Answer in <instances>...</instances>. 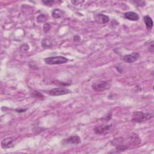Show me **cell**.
Masks as SVG:
<instances>
[{
    "label": "cell",
    "mask_w": 154,
    "mask_h": 154,
    "mask_svg": "<svg viewBox=\"0 0 154 154\" xmlns=\"http://www.w3.org/2000/svg\"><path fill=\"white\" fill-rule=\"evenodd\" d=\"M153 115L147 113H143L142 111H135L133 113L132 116V121L137 123H142L148 120L151 119Z\"/></svg>",
    "instance_id": "cell-1"
},
{
    "label": "cell",
    "mask_w": 154,
    "mask_h": 154,
    "mask_svg": "<svg viewBox=\"0 0 154 154\" xmlns=\"http://www.w3.org/2000/svg\"><path fill=\"white\" fill-rule=\"evenodd\" d=\"M46 64L49 65H56L65 64L69 61L67 58L63 56H54L49 57L44 59Z\"/></svg>",
    "instance_id": "cell-2"
},
{
    "label": "cell",
    "mask_w": 154,
    "mask_h": 154,
    "mask_svg": "<svg viewBox=\"0 0 154 154\" xmlns=\"http://www.w3.org/2000/svg\"><path fill=\"white\" fill-rule=\"evenodd\" d=\"M91 87L95 91H97V92L104 91L110 88V84L108 83V81H102L96 82V83H94Z\"/></svg>",
    "instance_id": "cell-3"
},
{
    "label": "cell",
    "mask_w": 154,
    "mask_h": 154,
    "mask_svg": "<svg viewBox=\"0 0 154 154\" xmlns=\"http://www.w3.org/2000/svg\"><path fill=\"white\" fill-rule=\"evenodd\" d=\"M112 125H99L95 128L94 131L97 134L99 135H105L111 131Z\"/></svg>",
    "instance_id": "cell-4"
},
{
    "label": "cell",
    "mask_w": 154,
    "mask_h": 154,
    "mask_svg": "<svg viewBox=\"0 0 154 154\" xmlns=\"http://www.w3.org/2000/svg\"><path fill=\"white\" fill-rule=\"evenodd\" d=\"M71 93L70 90L66 88H55L49 91V94L51 96H60L64 95Z\"/></svg>",
    "instance_id": "cell-5"
},
{
    "label": "cell",
    "mask_w": 154,
    "mask_h": 154,
    "mask_svg": "<svg viewBox=\"0 0 154 154\" xmlns=\"http://www.w3.org/2000/svg\"><path fill=\"white\" fill-rule=\"evenodd\" d=\"M140 54L139 53H132L131 54L126 55L124 57V60L128 63H132L137 61L140 58Z\"/></svg>",
    "instance_id": "cell-6"
},
{
    "label": "cell",
    "mask_w": 154,
    "mask_h": 154,
    "mask_svg": "<svg viewBox=\"0 0 154 154\" xmlns=\"http://www.w3.org/2000/svg\"><path fill=\"white\" fill-rule=\"evenodd\" d=\"M81 143V139L78 136H70L68 139H64L63 141V143L65 145L70 144V145H78Z\"/></svg>",
    "instance_id": "cell-7"
},
{
    "label": "cell",
    "mask_w": 154,
    "mask_h": 154,
    "mask_svg": "<svg viewBox=\"0 0 154 154\" xmlns=\"http://www.w3.org/2000/svg\"><path fill=\"white\" fill-rule=\"evenodd\" d=\"M94 19L95 21L99 24H104L109 22V17L104 14H97L95 15Z\"/></svg>",
    "instance_id": "cell-8"
},
{
    "label": "cell",
    "mask_w": 154,
    "mask_h": 154,
    "mask_svg": "<svg viewBox=\"0 0 154 154\" xmlns=\"http://www.w3.org/2000/svg\"><path fill=\"white\" fill-rule=\"evenodd\" d=\"M1 146L3 149H8L14 146L13 140L11 137L4 139L1 142Z\"/></svg>",
    "instance_id": "cell-9"
},
{
    "label": "cell",
    "mask_w": 154,
    "mask_h": 154,
    "mask_svg": "<svg viewBox=\"0 0 154 154\" xmlns=\"http://www.w3.org/2000/svg\"><path fill=\"white\" fill-rule=\"evenodd\" d=\"M124 17L128 20L132 21H137L139 19V16L137 13L133 12H128L124 14Z\"/></svg>",
    "instance_id": "cell-10"
},
{
    "label": "cell",
    "mask_w": 154,
    "mask_h": 154,
    "mask_svg": "<svg viewBox=\"0 0 154 154\" xmlns=\"http://www.w3.org/2000/svg\"><path fill=\"white\" fill-rule=\"evenodd\" d=\"M143 20H144V23L145 24V25L147 28V29L148 30H150L153 25V20L152 19V18L148 16H145L144 18H143Z\"/></svg>",
    "instance_id": "cell-11"
},
{
    "label": "cell",
    "mask_w": 154,
    "mask_h": 154,
    "mask_svg": "<svg viewBox=\"0 0 154 154\" xmlns=\"http://www.w3.org/2000/svg\"><path fill=\"white\" fill-rule=\"evenodd\" d=\"M63 15V11H61L60 9H58V8H56L54 9L53 12H52V16L54 18L56 19H58V18H60L61 17H62Z\"/></svg>",
    "instance_id": "cell-12"
},
{
    "label": "cell",
    "mask_w": 154,
    "mask_h": 154,
    "mask_svg": "<svg viewBox=\"0 0 154 154\" xmlns=\"http://www.w3.org/2000/svg\"><path fill=\"white\" fill-rule=\"evenodd\" d=\"M52 46V43L48 39H45L42 42V46L43 48H49Z\"/></svg>",
    "instance_id": "cell-13"
},
{
    "label": "cell",
    "mask_w": 154,
    "mask_h": 154,
    "mask_svg": "<svg viewBox=\"0 0 154 154\" xmlns=\"http://www.w3.org/2000/svg\"><path fill=\"white\" fill-rule=\"evenodd\" d=\"M128 149V146H127V145H123V144L116 146V150H117V151L119 152H124V151L127 150Z\"/></svg>",
    "instance_id": "cell-14"
},
{
    "label": "cell",
    "mask_w": 154,
    "mask_h": 154,
    "mask_svg": "<svg viewBox=\"0 0 154 154\" xmlns=\"http://www.w3.org/2000/svg\"><path fill=\"white\" fill-rule=\"evenodd\" d=\"M37 22L39 23H44V22H45L46 20V17L44 15H39L37 17Z\"/></svg>",
    "instance_id": "cell-15"
},
{
    "label": "cell",
    "mask_w": 154,
    "mask_h": 154,
    "mask_svg": "<svg viewBox=\"0 0 154 154\" xmlns=\"http://www.w3.org/2000/svg\"><path fill=\"white\" fill-rule=\"evenodd\" d=\"M50 28H51V26H50V25H49V24H45L44 25V27H43L44 32H45V33L48 32V31L49 30Z\"/></svg>",
    "instance_id": "cell-16"
},
{
    "label": "cell",
    "mask_w": 154,
    "mask_h": 154,
    "mask_svg": "<svg viewBox=\"0 0 154 154\" xmlns=\"http://www.w3.org/2000/svg\"><path fill=\"white\" fill-rule=\"evenodd\" d=\"M42 3L44 4H45V5L46 6H48V5H51L53 3H54V1H42Z\"/></svg>",
    "instance_id": "cell-17"
},
{
    "label": "cell",
    "mask_w": 154,
    "mask_h": 154,
    "mask_svg": "<svg viewBox=\"0 0 154 154\" xmlns=\"http://www.w3.org/2000/svg\"><path fill=\"white\" fill-rule=\"evenodd\" d=\"M80 39H81V37L79 36H75L74 37V40L75 41V42H78V41L80 40Z\"/></svg>",
    "instance_id": "cell-18"
},
{
    "label": "cell",
    "mask_w": 154,
    "mask_h": 154,
    "mask_svg": "<svg viewBox=\"0 0 154 154\" xmlns=\"http://www.w3.org/2000/svg\"><path fill=\"white\" fill-rule=\"evenodd\" d=\"M27 109H25V110H20V109H16V112H18V113H23V112H25Z\"/></svg>",
    "instance_id": "cell-19"
},
{
    "label": "cell",
    "mask_w": 154,
    "mask_h": 154,
    "mask_svg": "<svg viewBox=\"0 0 154 154\" xmlns=\"http://www.w3.org/2000/svg\"><path fill=\"white\" fill-rule=\"evenodd\" d=\"M84 1H72V3H74V4H75V5H78L79 4V3H83Z\"/></svg>",
    "instance_id": "cell-20"
}]
</instances>
